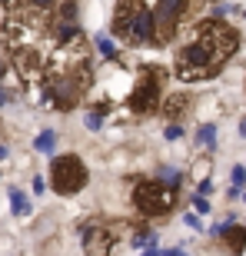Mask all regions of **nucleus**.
<instances>
[{
	"instance_id": "obj_1",
	"label": "nucleus",
	"mask_w": 246,
	"mask_h": 256,
	"mask_svg": "<svg viewBox=\"0 0 246 256\" xmlns=\"http://www.w3.org/2000/svg\"><path fill=\"white\" fill-rule=\"evenodd\" d=\"M240 47V34L230 24H216V20H206L200 34L190 40L186 47L176 50V60H173V70L183 84H196V80H210L213 74L223 70L233 54Z\"/></svg>"
},
{
	"instance_id": "obj_2",
	"label": "nucleus",
	"mask_w": 246,
	"mask_h": 256,
	"mask_svg": "<svg viewBox=\"0 0 246 256\" xmlns=\"http://www.w3.org/2000/svg\"><path fill=\"white\" fill-rule=\"evenodd\" d=\"M114 34L123 37L126 44H153V14L146 4H130L120 0L116 4V17H114Z\"/></svg>"
},
{
	"instance_id": "obj_3",
	"label": "nucleus",
	"mask_w": 246,
	"mask_h": 256,
	"mask_svg": "<svg viewBox=\"0 0 246 256\" xmlns=\"http://www.w3.org/2000/svg\"><path fill=\"white\" fill-rule=\"evenodd\" d=\"M90 86V70L86 66H74V70H60V74L50 76L47 84V100L50 106H60V110H74L80 104L84 90Z\"/></svg>"
},
{
	"instance_id": "obj_4",
	"label": "nucleus",
	"mask_w": 246,
	"mask_h": 256,
	"mask_svg": "<svg viewBox=\"0 0 246 256\" xmlns=\"http://www.w3.org/2000/svg\"><path fill=\"white\" fill-rule=\"evenodd\" d=\"M133 206L143 216H166L176 206V186L163 180H140L133 186Z\"/></svg>"
},
{
	"instance_id": "obj_5",
	"label": "nucleus",
	"mask_w": 246,
	"mask_h": 256,
	"mask_svg": "<svg viewBox=\"0 0 246 256\" xmlns=\"http://www.w3.org/2000/svg\"><path fill=\"white\" fill-rule=\"evenodd\" d=\"M193 0H153L150 14H153V44H170L176 37L180 24L186 20Z\"/></svg>"
},
{
	"instance_id": "obj_6",
	"label": "nucleus",
	"mask_w": 246,
	"mask_h": 256,
	"mask_svg": "<svg viewBox=\"0 0 246 256\" xmlns=\"http://www.w3.org/2000/svg\"><path fill=\"white\" fill-rule=\"evenodd\" d=\"M163 80H166V74H163L160 66H143L140 76H136V86H133V94H130L133 114H140V116L153 114L163 104Z\"/></svg>"
},
{
	"instance_id": "obj_7",
	"label": "nucleus",
	"mask_w": 246,
	"mask_h": 256,
	"mask_svg": "<svg viewBox=\"0 0 246 256\" xmlns=\"http://www.w3.org/2000/svg\"><path fill=\"white\" fill-rule=\"evenodd\" d=\"M86 166L84 160L76 156V153H64V156H54V163H50V183H54V190L64 193V196H70V193L84 190L86 186Z\"/></svg>"
},
{
	"instance_id": "obj_8",
	"label": "nucleus",
	"mask_w": 246,
	"mask_h": 256,
	"mask_svg": "<svg viewBox=\"0 0 246 256\" xmlns=\"http://www.w3.org/2000/svg\"><path fill=\"white\" fill-rule=\"evenodd\" d=\"M186 110H190V100H186V96H170V100L163 104V116H170V120L183 116Z\"/></svg>"
},
{
	"instance_id": "obj_9",
	"label": "nucleus",
	"mask_w": 246,
	"mask_h": 256,
	"mask_svg": "<svg viewBox=\"0 0 246 256\" xmlns=\"http://www.w3.org/2000/svg\"><path fill=\"white\" fill-rule=\"evenodd\" d=\"M24 4V10H30V14H37V17H47L50 10L60 7V0H20Z\"/></svg>"
},
{
	"instance_id": "obj_10",
	"label": "nucleus",
	"mask_w": 246,
	"mask_h": 256,
	"mask_svg": "<svg viewBox=\"0 0 246 256\" xmlns=\"http://www.w3.org/2000/svg\"><path fill=\"white\" fill-rule=\"evenodd\" d=\"M10 203H14V213H17V216H27L30 213V200L20 190H10Z\"/></svg>"
},
{
	"instance_id": "obj_11",
	"label": "nucleus",
	"mask_w": 246,
	"mask_h": 256,
	"mask_svg": "<svg viewBox=\"0 0 246 256\" xmlns=\"http://www.w3.org/2000/svg\"><path fill=\"white\" fill-rule=\"evenodd\" d=\"M196 140H200V146H210V150H213V146H216V126H200V133H196Z\"/></svg>"
},
{
	"instance_id": "obj_12",
	"label": "nucleus",
	"mask_w": 246,
	"mask_h": 256,
	"mask_svg": "<svg viewBox=\"0 0 246 256\" xmlns=\"http://www.w3.org/2000/svg\"><path fill=\"white\" fill-rule=\"evenodd\" d=\"M96 47H100V54H104L106 60H116V44H114V40L100 37V40H96Z\"/></svg>"
},
{
	"instance_id": "obj_13",
	"label": "nucleus",
	"mask_w": 246,
	"mask_h": 256,
	"mask_svg": "<svg viewBox=\"0 0 246 256\" xmlns=\"http://www.w3.org/2000/svg\"><path fill=\"white\" fill-rule=\"evenodd\" d=\"M160 180L170 183V186H176V183H180V170H173V166H160Z\"/></svg>"
},
{
	"instance_id": "obj_14",
	"label": "nucleus",
	"mask_w": 246,
	"mask_h": 256,
	"mask_svg": "<svg viewBox=\"0 0 246 256\" xmlns=\"http://www.w3.org/2000/svg\"><path fill=\"white\" fill-rule=\"evenodd\" d=\"M37 150H54V130H47V133L37 136Z\"/></svg>"
},
{
	"instance_id": "obj_15",
	"label": "nucleus",
	"mask_w": 246,
	"mask_h": 256,
	"mask_svg": "<svg viewBox=\"0 0 246 256\" xmlns=\"http://www.w3.org/2000/svg\"><path fill=\"white\" fill-rule=\"evenodd\" d=\"M233 183L243 190V183H246V166H233Z\"/></svg>"
},
{
	"instance_id": "obj_16",
	"label": "nucleus",
	"mask_w": 246,
	"mask_h": 256,
	"mask_svg": "<svg viewBox=\"0 0 246 256\" xmlns=\"http://www.w3.org/2000/svg\"><path fill=\"white\" fill-rule=\"evenodd\" d=\"M180 136H183L180 124H170V126H166V140H180Z\"/></svg>"
},
{
	"instance_id": "obj_17",
	"label": "nucleus",
	"mask_w": 246,
	"mask_h": 256,
	"mask_svg": "<svg viewBox=\"0 0 246 256\" xmlns=\"http://www.w3.org/2000/svg\"><path fill=\"white\" fill-rule=\"evenodd\" d=\"M193 206H196V213H210V203L203 200V193H200V196H193Z\"/></svg>"
},
{
	"instance_id": "obj_18",
	"label": "nucleus",
	"mask_w": 246,
	"mask_h": 256,
	"mask_svg": "<svg viewBox=\"0 0 246 256\" xmlns=\"http://www.w3.org/2000/svg\"><path fill=\"white\" fill-rule=\"evenodd\" d=\"M86 126H90V130H100V126H104L100 114H90V116H86Z\"/></svg>"
},
{
	"instance_id": "obj_19",
	"label": "nucleus",
	"mask_w": 246,
	"mask_h": 256,
	"mask_svg": "<svg viewBox=\"0 0 246 256\" xmlns=\"http://www.w3.org/2000/svg\"><path fill=\"white\" fill-rule=\"evenodd\" d=\"M7 100H10V94H7V90H4V86H0V106L7 104Z\"/></svg>"
},
{
	"instance_id": "obj_20",
	"label": "nucleus",
	"mask_w": 246,
	"mask_h": 256,
	"mask_svg": "<svg viewBox=\"0 0 246 256\" xmlns=\"http://www.w3.org/2000/svg\"><path fill=\"white\" fill-rule=\"evenodd\" d=\"M130 4H146V7H150V4H153V0H130Z\"/></svg>"
},
{
	"instance_id": "obj_21",
	"label": "nucleus",
	"mask_w": 246,
	"mask_h": 256,
	"mask_svg": "<svg viewBox=\"0 0 246 256\" xmlns=\"http://www.w3.org/2000/svg\"><path fill=\"white\" fill-rule=\"evenodd\" d=\"M240 133H243V136H246V120H243V124H240Z\"/></svg>"
},
{
	"instance_id": "obj_22",
	"label": "nucleus",
	"mask_w": 246,
	"mask_h": 256,
	"mask_svg": "<svg viewBox=\"0 0 246 256\" xmlns=\"http://www.w3.org/2000/svg\"><path fill=\"white\" fill-rule=\"evenodd\" d=\"M0 80H4V64H0Z\"/></svg>"
},
{
	"instance_id": "obj_23",
	"label": "nucleus",
	"mask_w": 246,
	"mask_h": 256,
	"mask_svg": "<svg viewBox=\"0 0 246 256\" xmlns=\"http://www.w3.org/2000/svg\"><path fill=\"white\" fill-rule=\"evenodd\" d=\"M4 4H7V0H0V7H4Z\"/></svg>"
},
{
	"instance_id": "obj_24",
	"label": "nucleus",
	"mask_w": 246,
	"mask_h": 256,
	"mask_svg": "<svg viewBox=\"0 0 246 256\" xmlns=\"http://www.w3.org/2000/svg\"><path fill=\"white\" fill-rule=\"evenodd\" d=\"M243 17H246V10H243Z\"/></svg>"
},
{
	"instance_id": "obj_25",
	"label": "nucleus",
	"mask_w": 246,
	"mask_h": 256,
	"mask_svg": "<svg viewBox=\"0 0 246 256\" xmlns=\"http://www.w3.org/2000/svg\"><path fill=\"white\" fill-rule=\"evenodd\" d=\"M243 200H246V193H243Z\"/></svg>"
}]
</instances>
